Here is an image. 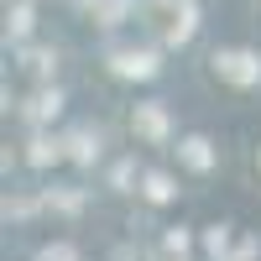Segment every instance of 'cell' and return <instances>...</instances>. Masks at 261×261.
Masks as SVG:
<instances>
[{"label": "cell", "instance_id": "6da1fadb", "mask_svg": "<svg viewBox=\"0 0 261 261\" xmlns=\"http://www.w3.org/2000/svg\"><path fill=\"white\" fill-rule=\"evenodd\" d=\"M214 73L230 79V84H256L261 79V63L251 53H214Z\"/></svg>", "mask_w": 261, "mask_h": 261}, {"label": "cell", "instance_id": "8992f818", "mask_svg": "<svg viewBox=\"0 0 261 261\" xmlns=\"http://www.w3.org/2000/svg\"><path fill=\"white\" fill-rule=\"evenodd\" d=\"M58 157H63V141H58V136H37V141H32V162H37V167H42V162H58Z\"/></svg>", "mask_w": 261, "mask_h": 261}, {"label": "cell", "instance_id": "9c48e42d", "mask_svg": "<svg viewBox=\"0 0 261 261\" xmlns=\"http://www.w3.org/2000/svg\"><path fill=\"white\" fill-rule=\"evenodd\" d=\"M11 32H16V37H27V32H32V11H27V6H16V16H11Z\"/></svg>", "mask_w": 261, "mask_h": 261}, {"label": "cell", "instance_id": "7a4b0ae2", "mask_svg": "<svg viewBox=\"0 0 261 261\" xmlns=\"http://www.w3.org/2000/svg\"><path fill=\"white\" fill-rule=\"evenodd\" d=\"M115 73H120V79H151V73H157V58H151V53H136V47H120V53H115Z\"/></svg>", "mask_w": 261, "mask_h": 261}, {"label": "cell", "instance_id": "3957f363", "mask_svg": "<svg viewBox=\"0 0 261 261\" xmlns=\"http://www.w3.org/2000/svg\"><path fill=\"white\" fill-rule=\"evenodd\" d=\"M178 151H183V162H188L193 172H209V167H214V151H209V141H204V136H188Z\"/></svg>", "mask_w": 261, "mask_h": 261}, {"label": "cell", "instance_id": "5b68a950", "mask_svg": "<svg viewBox=\"0 0 261 261\" xmlns=\"http://www.w3.org/2000/svg\"><path fill=\"white\" fill-rule=\"evenodd\" d=\"M172 193H178V188H172V178L146 172V199H151V204H172Z\"/></svg>", "mask_w": 261, "mask_h": 261}, {"label": "cell", "instance_id": "ba28073f", "mask_svg": "<svg viewBox=\"0 0 261 261\" xmlns=\"http://www.w3.org/2000/svg\"><path fill=\"white\" fill-rule=\"evenodd\" d=\"M73 157H79V162L99 157V136H94V130H79V136H73Z\"/></svg>", "mask_w": 261, "mask_h": 261}, {"label": "cell", "instance_id": "52a82bcc", "mask_svg": "<svg viewBox=\"0 0 261 261\" xmlns=\"http://www.w3.org/2000/svg\"><path fill=\"white\" fill-rule=\"evenodd\" d=\"M58 110H63V94H58V89H53V94H37V99H32V115H37V120H53Z\"/></svg>", "mask_w": 261, "mask_h": 261}, {"label": "cell", "instance_id": "277c9868", "mask_svg": "<svg viewBox=\"0 0 261 261\" xmlns=\"http://www.w3.org/2000/svg\"><path fill=\"white\" fill-rule=\"evenodd\" d=\"M136 125L146 130V136H167V115H162V105H136Z\"/></svg>", "mask_w": 261, "mask_h": 261}]
</instances>
